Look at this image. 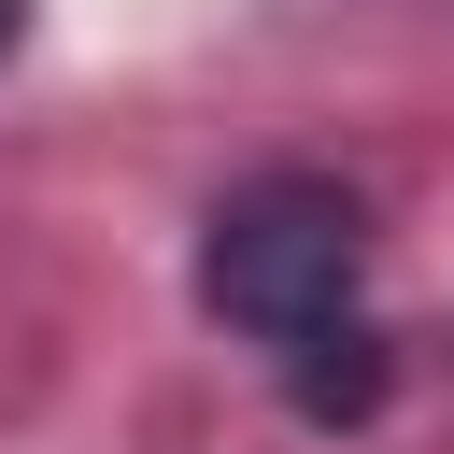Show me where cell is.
<instances>
[{
  "label": "cell",
  "instance_id": "7a4b0ae2",
  "mask_svg": "<svg viewBox=\"0 0 454 454\" xmlns=\"http://www.w3.org/2000/svg\"><path fill=\"white\" fill-rule=\"evenodd\" d=\"M14 43H28V0H0V57H14Z\"/></svg>",
  "mask_w": 454,
  "mask_h": 454
},
{
  "label": "cell",
  "instance_id": "6da1fadb",
  "mask_svg": "<svg viewBox=\"0 0 454 454\" xmlns=\"http://www.w3.org/2000/svg\"><path fill=\"white\" fill-rule=\"evenodd\" d=\"M199 312L270 355L298 426L383 411V312H369V213L326 170H255L199 213Z\"/></svg>",
  "mask_w": 454,
  "mask_h": 454
}]
</instances>
